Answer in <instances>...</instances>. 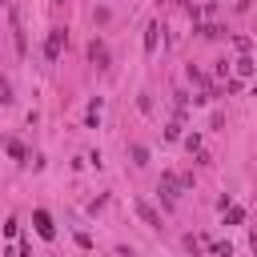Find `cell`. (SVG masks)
Here are the masks:
<instances>
[{"instance_id": "6da1fadb", "label": "cell", "mask_w": 257, "mask_h": 257, "mask_svg": "<svg viewBox=\"0 0 257 257\" xmlns=\"http://www.w3.org/2000/svg\"><path fill=\"white\" fill-rule=\"evenodd\" d=\"M185 181L177 177V173H161V201H165V209H173L177 205V189H181Z\"/></svg>"}, {"instance_id": "7a4b0ae2", "label": "cell", "mask_w": 257, "mask_h": 257, "mask_svg": "<svg viewBox=\"0 0 257 257\" xmlns=\"http://www.w3.org/2000/svg\"><path fill=\"white\" fill-rule=\"evenodd\" d=\"M8 20H12V44H16V56L28 52V40H24V24H20V12L8 4Z\"/></svg>"}, {"instance_id": "3957f363", "label": "cell", "mask_w": 257, "mask_h": 257, "mask_svg": "<svg viewBox=\"0 0 257 257\" xmlns=\"http://www.w3.org/2000/svg\"><path fill=\"white\" fill-rule=\"evenodd\" d=\"M60 48H64V28H52L48 40H44V56L48 60H60Z\"/></svg>"}, {"instance_id": "277c9868", "label": "cell", "mask_w": 257, "mask_h": 257, "mask_svg": "<svg viewBox=\"0 0 257 257\" xmlns=\"http://www.w3.org/2000/svg\"><path fill=\"white\" fill-rule=\"evenodd\" d=\"M88 60H92L96 68H108V44L92 36V40H88Z\"/></svg>"}, {"instance_id": "5b68a950", "label": "cell", "mask_w": 257, "mask_h": 257, "mask_svg": "<svg viewBox=\"0 0 257 257\" xmlns=\"http://www.w3.org/2000/svg\"><path fill=\"white\" fill-rule=\"evenodd\" d=\"M137 217H141L149 229H161V213H157V209H153L145 197H137Z\"/></svg>"}, {"instance_id": "8992f818", "label": "cell", "mask_w": 257, "mask_h": 257, "mask_svg": "<svg viewBox=\"0 0 257 257\" xmlns=\"http://www.w3.org/2000/svg\"><path fill=\"white\" fill-rule=\"evenodd\" d=\"M32 225H36V233H40L44 241H52V237H56V225H52V217H48L44 209H36V213H32Z\"/></svg>"}, {"instance_id": "52a82bcc", "label": "cell", "mask_w": 257, "mask_h": 257, "mask_svg": "<svg viewBox=\"0 0 257 257\" xmlns=\"http://www.w3.org/2000/svg\"><path fill=\"white\" fill-rule=\"evenodd\" d=\"M157 32H161L157 24H149V28H145V52H157Z\"/></svg>"}, {"instance_id": "ba28073f", "label": "cell", "mask_w": 257, "mask_h": 257, "mask_svg": "<svg viewBox=\"0 0 257 257\" xmlns=\"http://www.w3.org/2000/svg\"><path fill=\"white\" fill-rule=\"evenodd\" d=\"M237 72H241V76H253V72H257V60H253V56H241V60H237Z\"/></svg>"}, {"instance_id": "9c48e42d", "label": "cell", "mask_w": 257, "mask_h": 257, "mask_svg": "<svg viewBox=\"0 0 257 257\" xmlns=\"http://www.w3.org/2000/svg\"><path fill=\"white\" fill-rule=\"evenodd\" d=\"M225 221H229V225H241V221H245V209H241V205H229V209H225Z\"/></svg>"}, {"instance_id": "30bf717a", "label": "cell", "mask_w": 257, "mask_h": 257, "mask_svg": "<svg viewBox=\"0 0 257 257\" xmlns=\"http://www.w3.org/2000/svg\"><path fill=\"white\" fill-rule=\"evenodd\" d=\"M8 157H16V161H24L28 153H24V145H20V141H8Z\"/></svg>"}, {"instance_id": "8fae6325", "label": "cell", "mask_w": 257, "mask_h": 257, "mask_svg": "<svg viewBox=\"0 0 257 257\" xmlns=\"http://www.w3.org/2000/svg\"><path fill=\"white\" fill-rule=\"evenodd\" d=\"M133 165H149V149H141V145H133Z\"/></svg>"}, {"instance_id": "7c38bea8", "label": "cell", "mask_w": 257, "mask_h": 257, "mask_svg": "<svg viewBox=\"0 0 257 257\" xmlns=\"http://www.w3.org/2000/svg\"><path fill=\"white\" fill-rule=\"evenodd\" d=\"M0 104H12V84L0 76Z\"/></svg>"}, {"instance_id": "4fadbf2b", "label": "cell", "mask_w": 257, "mask_h": 257, "mask_svg": "<svg viewBox=\"0 0 257 257\" xmlns=\"http://www.w3.org/2000/svg\"><path fill=\"white\" fill-rule=\"evenodd\" d=\"M201 36H209V40H217V36H225V32H221L217 24H205V28H201Z\"/></svg>"}, {"instance_id": "5bb4252c", "label": "cell", "mask_w": 257, "mask_h": 257, "mask_svg": "<svg viewBox=\"0 0 257 257\" xmlns=\"http://www.w3.org/2000/svg\"><path fill=\"white\" fill-rule=\"evenodd\" d=\"M185 145H189V153H201V137H197V133H189V137H185Z\"/></svg>"}, {"instance_id": "9a60e30c", "label": "cell", "mask_w": 257, "mask_h": 257, "mask_svg": "<svg viewBox=\"0 0 257 257\" xmlns=\"http://www.w3.org/2000/svg\"><path fill=\"white\" fill-rule=\"evenodd\" d=\"M249 249H253V253H257V233H253V237H249Z\"/></svg>"}]
</instances>
